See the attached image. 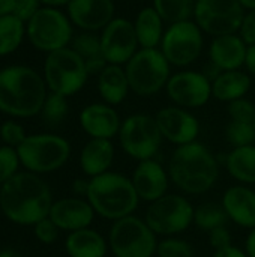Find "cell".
I'll return each mask as SVG.
<instances>
[{
    "mask_svg": "<svg viewBox=\"0 0 255 257\" xmlns=\"http://www.w3.org/2000/svg\"><path fill=\"white\" fill-rule=\"evenodd\" d=\"M53 205L50 187L36 173H17L0 187V209L20 226H35L48 217Z\"/></svg>",
    "mask_w": 255,
    "mask_h": 257,
    "instance_id": "obj_1",
    "label": "cell"
},
{
    "mask_svg": "<svg viewBox=\"0 0 255 257\" xmlns=\"http://www.w3.org/2000/svg\"><path fill=\"white\" fill-rule=\"evenodd\" d=\"M48 95L44 77L32 66L9 65L0 69V111L12 117L41 114Z\"/></svg>",
    "mask_w": 255,
    "mask_h": 257,
    "instance_id": "obj_2",
    "label": "cell"
},
{
    "mask_svg": "<svg viewBox=\"0 0 255 257\" xmlns=\"http://www.w3.org/2000/svg\"><path fill=\"white\" fill-rule=\"evenodd\" d=\"M167 170L171 182L182 193L191 196L210 191L219 179L218 158L198 140L177 146L170 157Z\"/></svg>",
    "mask_w": 255,
    "mask_h": 257,
    "instance_id": "obj_3",
    "label": "cell"
},
{
    "mask_svg": "<svg viewBox=\"0 0 255 257\" xmlns=\"http://www.w3.org/2000/svg\"><path fill=\"white\" fill-rule=\"evenodd\" d=\"M86 199L99 217L111 221L132 215L141 202L131 178L111 170L89 179Z\"/></svg>",
    "mask_w": 255,
    "mask_h": 257,
    "instance_id": "obj_4",
    "label": "cell"
},
{
    "mask_svg": "<svg viewBox=\"0 0 255 257\" xmlns=\"http://www.w3.org/2000/svg\"><path fill=\"white\" fill-rule=\"evenodd\" d=\"M131 92L149 98L165 89L171 65L159 48H140L125 65Z\"/></svg>",
    "mask_w": 255,
    "mask_h": 257,
    "instance_id": "obj_5",
    "label": "cell"
},
{
    "mask_svg": "<svg viewBox=\"0 0 255 257\" xmlns=\"http://www.w3.org/2000/svg\"><path fill=\"white\" fill-rule=\"evenodd\" d=\"M26 38L38 51L48 54L71 45L74 24L62 9L42 6L26 23Z\"/></svg>",
    "mask_w": 255,
    "mask_h": 257,
    "instance_id": "obj_6",
    "label": "cell"
},
{
    "mask_svg": "<svg viewBox=\"0 0 255 257\" xmlns=\"http://www.w3.org/2000/svg\"><path fill=\"white\" fill-rule=\"evenodd\" d=\"M42 77L48 92L69 98L86 86L90 75L84 60L71 47H66L47 54Z\"/></svg>",
    "mask_w": 255,
    "mask_h": 257,
    "instance_id": "obj_7",
    "label": "cell"
},
{
    "mask_svg": "<svg viewBox=\"0 0 255 257\" xmlns=\"http://www.w3.org/2000/svg\"><path fill=\"white\" fill-rule=\"evenodd\" d=\"M108 247L114 257H153L156 256L158 236L144 218L132 214L113 221Z\"/></svg>",
    "mask_w": 255,
    "mask_h": 257,
    "instance_id": "obj_8",
    "label": "cell"
},
{
    "mask_svg": "<svg viewBox=\"0 0 255 257\" xmlns=\"http://www.w3.org/2000/svg\"><path fill=\"white\" fill-rule=\"evenodd\" d=\"M21 164L32 173H50L62 166L71 157V145L57 134H32L17 148Z\"/></svg>",
    "mask_w": 255,
    "mask_h": 257,
    "instance_id": "obj_9",
    "label": "cell"
},
{
    "mask_svg": "<svg viewBox=\"0 0 255 257\" xmlns=\"http://www.w3.org/2000/svg\"><path fill=\"white\" fill-rule=\"evenodd\" d=\"M117 137L122 151L135 161L155 158L164 140L155 116L144 113L125 117Z\"/></svg>",
    "mask_w": 255,
    "mask_h": 257,
    "instance_id": "obj_10",
    "label": "cell"
},
{
    "mask_svg": "<svg viewBox=\"0 0 255 257\" xmlns=\"http://www.w3.org/2000/svg\"><path fill=\"white\" fill-rule=\"evenodd\" d=\"M204 48V32L194 20L170 24L162 36L159 50L176 68H188L200 59Z\"/></svg>",
    "mask_w": 255,
    "mask_h": 257,
    "instance_id": "obj_11",
    "label": "cell"
},
{
    "mask_svg": "<svg viewBox=\"0 0 255 257\" xmlns=\"http://www.w3.org/2000/svg\"><path fill=\"white\" fill-rule=\"evenodd\" d=\"M195 208L180 194H165L164 197L149 203L146 209V223L156 236H176L188 230L194 224Z\"/></svg>",
    "mask_w": 255,
    "mask_h": 257,
    "instance_id": "obj_12",
    "label": "cell"
},
{
    "mask_svg": "<svg viewBox=\"0 0 255 257\" xmlns=\"http://www.w3.org/2000/svg\"><path fill=\"white\" fill-rule=\"evenodd\" d=\"M245 12L239 0H195L192 20L215 38L239 33Z\"/></svg>",
    "mask_w": 255,
    "mask_h": 257,
    "instance_id": "obj_13",
    "label": "cell"
},
{
    "mask_svg": "<svg viewBox=\"0 0 255 257\" xmlns=\"http://www.w3.org/2000/svg\"><path fill=\"white\" fill-rule=\"evenodd\" d=\"M165 92L173 105L188 110L200 108L212 98V81L201 71L182 69L171 74Z\"/></svg>",
    "mask_w": 255,
    "mask_h": 257,
    "instance_id": "obj_14",
    "label": "cell"
},
{
    "mask_svg": "<svg viewBox=\"0 0 255 257\" xmlns=\"http://www.w3.org/2000/svg\"><path fill=\"white\" fill-rule=\"evenodd\" d=\"M99 38L102 54L111 65L125 66L140 50L134 21L123 17H116L107 27L101 30Z\"/></svg>",
    "mask_w": 255,
    "mask_h": 257,
    "instance_id": "obj_15",
    "label": "cell"
},
{
    "mask_svg": "<svg viewBox=\"0 0 255 257\" xmlns=\"http://www.w3.org/2000/svg\"><path fill=\"white\" fill-rule=\"evenodd\" d=\"M155 119L164 140L176 146L197 142L200 136V122L188 108L168 105L161 108L155 114Z\"/></svg>",
    "mask_w": 255,
    "mask_h": 257,
    "instance_id": "obj_16",
    "label": "cell"
},
{
    "mask_svg": "<svg viewBox=\"0 0 255 257\" xmlns=\"http://www.w3.org/2000/svg\"><path fill=\"white\" fill-rule=\"evenodd\" d=\"M66 14L81 32H101L116 18V5L113 0H71Z\"/></svg>",
    "mask_w": 255,
    "mask_h": 257,
    "instance_id": "obj_17",
    "label": "cell"
},
{
    "mask_svg": "<svg viewBox=\"0 0 255 257\" xmlns=\"http://www.w3.org/2000/svg\"><path fill=\"white\" fill-rule=\"evenodd\" d=\"M131 181L140 200L147 203H152L168 194L171 182L168 170L155 158L138 161L132 172Z\"/></svg>",
    "mask_w": 255,
    "mask_h": 257,
    "instance_id": "obj_18",
    "label": "cell"
},
{
    "mask_svg": "<svg viewBox=\"0 0 255 257\" xmlns=\"http://www.w3.org/2000/svg\"><path fill=\"white\" fill-rule=\"evenodd\" d=\"M96 212L87 199L83 197H65L53 202L50 209V220L66 232H75L90 227Z\"/></svg>",
    "mask_w": 255,
    "mask_h": 257,
    "instance_id": "obj_19",
    "label": "cell"
},
{
    "mask_svg": "<svg viewBox=\"0 0 255 257\" xmlns=\"http://www.w3.org/2000/svg\"><path fill=\"white\" fill-rule=\"evenodd\" d=\"M80 126L90 139L111 140L119 136L122 119L117 110L105 102H93L80 111Z\"/></svg>",
    "mask_w": 255,
    "mask_h": 257,
    "instance_id": "obj_20",
    "label": "cell"
},
{
    "mask_svg": "<svg viewBox=\"0 0 255 257\" xmlns=\"http://www.w3.org/2000/svg\"><path fill=\"white\" fill-rule=\"evenodd\" d=\"M248 45L239 33L215 36L209 45V62L221 71L242 69Z\"/></svg>",
    "mask_w": 255,
    "mask_h": 257,
    "instance_id": "obj_21",
    "label": "cell"
},
{
    "mask_svg": "<svg viewBox=\"0 0 255 257\" xmlns=\"http://www.w3.org/2000/svg\"><path fill=\"white\" fill-rule=\"evenodd\" d=\"M231 223L243 227H255V191L248 185H233L225 190L221 200Z\"/></svg>",
    "mask_w": 255,
    "mask_h": 257,
    "instance_id": "obj_22",
    "label": "cell"
},
{
    "mask_svg": "<svg viewBox=\"0 0 255 257\" xmlns=\"http://www.w3.org/2000/svg\"><path fill=\"white\" fill-rule=\"evenodd\" d=\"M114 145L105 139H90L80 152V167L89 178L110 172L114 161Z\"/></svg>",
    "mask_w": 255,
    "mask_h": 257,
    "instance_id": "obj_23",
    "label": "cell"
},
{
    "mask_svg": "<svg viewBox=\"0 0 255 257\" xmlns=\"http://www.w3.org/2000/svg\"><path fill=\"white\" fill-rule=\"evenodd\" d=\"M96 87L99 96L105 104H110L113 107L122 104L131 92L125 66L108 63L98 75Z\"/></svg>",
    "mask_w": 255,
    "mask_h": 257,
    "instance_id": "obj_24",
    "label": "cell"
},
{
    "mask_svg": "<svg viewBox=\"0 0 255 257\" xmlns=\"http://www.w3.org/2000/svg\"><path fill=\"white\" fill-rule=\"evenodd\" d=\"M65 250L69 257H105L110 247L99 232L87 227L71 232L65 241Z\"/></svg>",
    "mask_w": 255,
    "mask_h": 257,
    "instance_id": "obj_25",
    "label": "cell"
},
{
    "mask_svg": "<svg viewBox=\"0 0 255 257\" xmlns=\"http://www.w3.org/2000/svg\"><path fill=\"white\" fill-rule=\"evenodd\" d=\"M252 86L251 75L242 69L234 71H222L213 81H212V96L221 102H231L249 92Z\"/></svg>",
    "mask_w": 255,
    "mask_h": 257,
    "instance_id": "obj_26",
    "label": "cell"
},
{
    "mask_svg": "<svg viewBox=\"0 0 255 257\" xmlns=\"http://www.w3.org/2000/svg\"><path fill=\"white\" fill-rule=\"evenodd\" d=\"M164 23L165 21L153 6H146L137 14L134 29L140 48H159L165 32Z\"/></svg>",
    "mask_w": 255,
    "mask_h": 257,
    "instance_id": "obj_27",
    "label": "cell"
},
{
    "mask_svg": "<svg viewBox=\"0 0 255 257\" xmlns=\"http://www.w3.org/2000/svg\"><path fill=\"white\" fill-rule=\"evenodd\" d=\"M227 172L243 185L255 184V145L233 148L225 157Z\"/></svg>",
    "mask_w": 255,
    "mask_h": 257,
    "instance_id": "obj_28",
    "label": "cell"
},
{
    "mask_svg": "<svg viewBox=\"0 0 255 257\" xmlns=\"http://www.w3.org/2000/svg\"><path fill=\"white\" fill-rule=\"evenodd\" d=\"M26 38V23L14 14L0 17V57L15 53Z\"/></svg>",
    "mask_w": 255,
    "mask_h": 257,
    "instance_id": "obj_29",
    "label": "cell"
},
{
    "mask_svg": "<svg viewBox=\"0 0 255 257\" xmlns=\"http://www.w3.org/2000/svg\"><path fill=\"white\" fill-rule=\"evenodd\" d=\"M228 217L221 203L206 202L195 208L194 224L203 232H212L218 227H224L228 223Z\"/></svg>",
    "mask_w": 255,
    "mask_h": 257,
    "instance_id": "obj_30",
    "label": "cell"
},
{
    "mask_svg": "<svg viewBox=\"0 0 255 257\" xmlns=\"http://www.w3.org/2000/svg\"><path fill=\"white\" fill-rule=\"evenodd\" d=\"M152 6L168 24L192 20L195 0H152Z\"/></svg>",
    "mask_w": 255,
    "mask_h": 257,
    "instance_id": "obj_31",
    "label": "cell"
},
{
    "mask_svg": "<svg viewBox=\"0 0 255 257\" xmlns=\"http://www.w3.org/2000/svg\"><path fill=\"white\" fill-rule=\"evenodd\" d=\"M84 62L102 57V48H101V38L95 32H80L78 35H74L72 42L69 45Z\"/></svg>",
    "mask_w": 255,
    "mask_h": 257,
    "instance_id": "obj_32",
    "label": "cell"
},
{
    "mask_svg": "<svg viewBox=\"0 0 255 257\" xmlns=\"http://www.w3.org/2000/svg\"><path fill=\"white\" fill-rule=\"evenodd\" d=\"M68 110H69V105H68L66 96L48 92L45 102L42 105V110H41V116L45 120V123H48L50 126H57L66 117Z\"/></svg>",
    "mask_w": 255,
    "mask_h": 257,
    "instance_id": "obj_33",
    "label": "cell"
},
{
    "mask_svg": "<svg viewBox=\"0 0 255 257\" xmlns=\"http://www.w3.org/2000/svg\"><path fill=\"white\" fill-rule=\"evenodd\" d=\"M225 139L233 148L249 146L255 143V126L251 122L230 120L225 126Z\"/></svg>",
    "mask_w": 255,
    "mask_h": 257,
    "instance_id": "obj_34",
    "label": "cell"
},
{
    "mask_svg": "<svg viewBox=\"0 0 255 257\" xmlns=\"http://www.w3.org/2000/svg\"><path fill=\"white\" fill-rule=\"evenodd\" d=\"M194 247L177 236H168L158 242L156 256L158 257H194Z\"/></svg>",
    "mask_w": 255,
    "mask_h": 257,
    "instance_id": "obj_35",
    "label": "cell"
},
{
    "mask_svg": "<svg viewBox=\"0 0 255 257\" xmlns=\"http://www.w3.org/2000/svg\"><path fill=\"white\" fill-rule=\"evenodd\" d=\"M21 161L15 148L11 146H0V185L12 179L18 173Z\"/></svg>",
    "mask_w": 255,
    "mask_h": 257,
    "instance_id": "obj_36",
    "label": "cell"
},
{
    "mask_svg": "<svg viewBox=\"0 0 255 257\" xmlns=\"http://www.w3.org/2000/svg\"><path fill=\"white\" fill-rule=\"evenodd\" d=\"M227 111H228L231 120L251 122V123H254L255 104L252 101L246 99V98H240V99H236V101L228 102Z\"/></svg>",
    "mask_w": 255,
    "mask_h": 257,
    "instance_id": "obj_37",
    "label": "cell"
},
{
    "mask_svg": "<svg viewBox=\"0 0 255 257\" xmlns=\"http://www.w3.org/2000/svg\"><path fill=\"white\" fill-rule=\"evenodd\" d=\"M26 137L27 136L24 128L15 120H6L0 126V139L6 146L17 149L26 140Z\"/></svg>",
    "mask_w": 255,
    "mask_h": 257,
    "instance_id": "obj_38",
    "label": "cell"
},
{
    "mask_svg": "<svg viewBox=\"0 0 255 257\" xmlns=\"http://www.w3.org/2000/svg\"><path fill=\"white\" fill-rule=\"evenodd\" d=\"M33 229H35V236H36V239H38L39 242H42V244L50 245V244L56 242V239L59 238V230H60V229L50 220V217H47V218L38 221V223L33 226Z\"/></svg>",
    "mask_w": 255,
    "mask_h": 257,
    "instance_id": "obj_39",
    "label": "cell"
},
{
    "mask_svg": "<svg viewBox=\"0 0 255 257\" xmlns=\"http://www.w3.org/2000/svg\"><path fill=\"white\" fill-rule=\"evenodd\" d=\"M41 8L42 6H41L39 0H17L12 14L17 15L24 23H27Z\"/></svg>",
    "mask_w": 255,
    "mask_h": 257,
    "instance_id": "obj_40",
    "label": "cell"
},
{
    "mask_svg": "<svg viewBox=\"0 0 255 257\" xmlns=\"http://www.w3.org/2000/svg\"><path fill=\"white\" fill-rule=\"evenodd\" d=\"M231 241H233V239H231V233H230V230L227 229V226L218 227V229L209 232V242H210V245H212V248H213L215 251L233 245Z\"/></svg>",
    "mask_w": 255,
    "mask_h": 257,
    "instance_id": "obj_41",
    "label": "cell"
},
{
    "mask_svg": "<svg viewBox=\"0 0 255 257\" xmlns=\"http://www.w3.org/2000/svg\"><path fill=\"white\" fill-rule=\"evenodd\" d=\"M239 35L246 42V45H255V9L245 12Z\"/></svg>",
    "mask_w": 255,
    "mask_h": 257,
    "instance_id": "obj_42",
    "label": "cell"
},
{
    "mask_svg": "<svg viewBox=\"0 0 255 257\" xmlns=\"http://www.w3.org/2000/svg\"><path fill=\"white\" fill-rule=\"evenodd\" d=\"M212 257H248L245 250L236 247V245H230L227 248H222V250H218L213 253Z\"/></svg>",
    "mask_w": 255,
    "mask_h": 257,
    "instance_id": "obj_43",
    "label": "cell"
},
{
    "mask_svg": "<svg viewBox=\"0 0 255 257\" xmlns=\"http://www.w3.org/2000/svg\"><path fill=\"white\" fill-rule=\"evenodd\" d=\"M245 69L249 75L255 77V45H248L246 57H245Z\"/></svg>",
    "mask_w": 255,
    "mask_h": 257,
    "instance_id": "obj_44",
    "label": "cell"
},
{
    "mask_svg": "<svg viewBox=\"0 0 255 257\" xmlns=\"http://www.w3.org/2000/svg\"><path fill=\"white\" fill-rule=\"evenodd\" d=\"M72 191L77 197H87L89 191V181L86 179H75L72 182Z\"/></svg>",
    "mask_w": 255,
    "mask_h": 257,
    "instance_id": "obj_45",
    "label": "cell"
},
{
    "mask_svg": "<svg viewBox=\"0 0 255 257\" xmlns=\"http://www.w3.org/2000/svg\"><path fill=\"white\" fill-rule=\"evenodd\" d=\"M245 253L248 257H255V227L249 229V233L245 239Z\"/></svg>",
    "mask_w": 255,
    "mask_h": 257,
    "instance_id": "obj_46",
    "label": "cell"
},
{
    "mask_svg": "<svg viewBox=\"0 0 255 257\" xmlns=\"http://www.w3.org/2000/svg\"><path fill=\"white\" fill-rule=\"evenodd\" d=\"M201 72H203V74H204V75H206V77L210 80V81H213V80H215V78H216V77H218V75L222 72V71H221L218 66H215L212 62H209V63L204 66V71H201Z\"/></svg>",
    "mask_w": 255,
    "mask_h": 257,
    "instance_id": "obj_47",
    "label": "cell"
},
{
    "mask_svg": "<svg viewBox=\"0 0 255 257\" xmlns=\"http://www.w3.org/2000/svg\"><path fill=\"white\" fill-rule=\"evenodd\" d=\"M69 2L71 0H39L41 6H44V8H56V9L66 8Z\"/></svg>",
    "mask_w": 255,
    "mask_h": 257,
    "instance_id": "obj_48",
    "label": "cell"
},
{
    "mask_svg": "<svg viewBox=\"0 0 255 257\" xmlns=\"http://www.w3.org/2000/svg\"><path fill=\"white\" fill-rule=\"evenodd\" d=\"M17 0H0V17L14 12Z\"/></svg>",
    "mask_w": 255,
    "mask_h": 257,
    "instance_id": "obj_49",
    "label": "cell"
},
{
    "mask_svg": "<svg viewBox=\"0 0 255 257\" xmlns=\"http://www.w3.org/2000/svg\"><path fill=\"white\" fill-rule=\"evenodd\" d=\"M239 3L243 6L245 11H254L255 9V0H239Z\"/></svg>",
    "mask_w": 255,
    "mask_h": 257,
    "instance_id": "obj_50",
    "label": "cell"
},
{
    "mask_svg": "<svg viewBox=\"0 0 255 257\" xmlns=\"http://www.w3.org/2000/svg\"><path fill=\"white\" fill-rule=\"evenodd\" d=\"M0 257H23L18 251H15V250H11V248H8V250H3V251H0Z\"/></svg>",
    "mask_w": 255,
    "mask_h": 257,
    "instance_id": "obj_51",
    "label": "cell"
},
{
    "mask_svg": "<svg viewBox=\"0 0 255 257\" xmlns=\"http://www.w3.org/2000/svg\"><path fill=\"white\" fill-rule=\"evenodd\" d=\"M254 126H255V119H254Z\"/></svg>",
    "mask_w": 255,
    "mask_h": 257,
    "instance_id": "obj_52",
    "label": "cell"
},
{
    "mask_svg": "<svg viewBox=\"0 0 255 257\" xmlns=\"http://www.w3.org/2000/svg\"><path fill=\"white\" fill-rule=\"evenodd\" d=\"M153 257H158V256H153Z\"/></svg>",
    "mask_w": 255,
    "mask_h": 257,
    "instance_id": "obj_53",
    "label": "cell"
}]
</instances>
